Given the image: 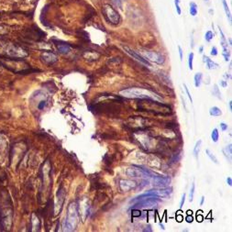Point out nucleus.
Wrapping results in <instances>:
<instances>
[{
	"mask_svg": "<svg viewBox=\"0 0 232 232\" xmlns=\"http://www.w3.org/2000/svg\"><path fill=\"white\" fill-rule=\"evenodd\" d=\"M123 50H124V51H125L127 53L129 54V55H130V56L132 57V58H134L135 60H137V61L140 62L141 63H143V64L147 65V66H150V67L152 66L151 62H148V61L146 60V59H144V58H143L141 55H140V54H139L137 52L133 51L132 49H130V48H129V47L125 46V47H123Z\"/></svg>",
	"mask_w": 232,
	"mask_h": 232,
	"instance_id": "9d476101",
	"label": "nucleus"
},
{
	"mask_svg": "<svg viewBox=\"0 0 232 232\" xmlns=\"http://www.w3.org/2000/svg\"><path fill=\"white\" fill-rule=\"evenodd\" d=\"M204 1H207H207H209V0H204Z\"/></svg>",
	"mask_w": 232,
	"mask_h": 232,
	"instance_id": "de8ad7c7",
	"label": "nucleus"
},
{
	"mask_svg": "<svg viewBox=\"0 0 232 232\" xmlns=\"http://www.w3.org/2000/svg\"><path fill=\"white\" fill-rule=\"evenodd\" d=\"M201 145H202V140L201 139H198L196 143H195L194 147V151H193V153L195 158H198V153L200 152V148H201Z\"/></svg>",
	"mask_w": 232,
	"mask_h": 232,
	"instance_id": "412c9836",
	"label": "nucleus"
},
{
	"mask_svg": "<svg viewBox=\"0 0 232 232\" xmlns=\"http://www.w3.org/2000/svg\"><path fill=\"white\" fill-rule=\"evenodd\" d=\"M204 202H205V196L203 195V196L201 197V201H200V205H201V206H203V205H204Z\"/></svg>",
	"mask_w": 232,
	"mask_h": 232,
	"instance_id": "ea45409f",
	"label": "nucleus"
},
{
	"mask_svg": "<svg viewBox=\"0 0 232 232\" xmlns=\"http://www.w3.org/2000/svg\"><path fill=\"white\" fill-rule=\"evenodd\" d=\"M210 54L212 56H217L218 54V50L216 46H213L212 49H211V52H210Z\"/></svg>",
	"mask_w": 232,
	"mask_h": 232,
	"instance_id": "7c9ffc66",
	"label": "nucleus"
},
{
	"mask_svg": "<svg viewBox=\"0 0 232 232\" xmlns=\"http://www.w3.org/2000/svg\"><path fill=\"white\" fill-rule=\"evenodd\" d=\"M160 227H162V229L163 230H164V229H165V227H164V226H163V225L162 224V223H160Z\"/></svg>",
	"mask_w": 232,
	"mask_h": 232,
	"instance_id": "a18cd8bd",
	"label": "nucleus"
},
{
	"mask_svg": "<svg viewBox=\"0 0 232 232\" xmlns=\"http://www.w3.org/2000/svg\"><path fill=\"white\" fill-rule=\"evenodd\" d=\"M102 13H103L105 19H106L108 23L113 24V25L119 24V22L121 20L119 13L117 12L111 5H109V4H105V5L102 7Z\"/></svg>",
	"mask_w": 232,
	"mask_h": 232,
	"instance_id": "39448f33",
	"label": "nucleus"
},
{
	"mask_svg": "<svg viewBox=\"0 0 232 232\" xmlns=\"http://www.w3.org/2000/svg\"><path fill=\"white\" fill-rule=\"evenodd\" d=\"M189 12H190V14L191 16H193V17H195L197 15V13H198V8H197V5H196V3H194L193 1H191L189 3Z\"/></svg>",
	"mask_w": 232,
	"mask_h": 232,
	"instance_id": "dca6fc26",
	"label": "nucleus"
},
{
	"mask_svg": "<svg viewBox=\"0 0 232 232\" xmlns=\"http://www.w3.org/2000/svg\"><path fill=\"white\" fill-rule=\"evenodd\" d=\"M199 52L200 53H203L204 52V46H200L199 47Z\"/></svg>",
	"mask_w": 232,
	"mask_h": 232,
	"instance_id": "37998d69",
	"label": "nucleus"
},
{
	"mask_svg": "<svg viewBox=\"0 0 232 232\" xmlns=\"http://www.w3.org/2000/svg\"><path fill=\"white\" fill-rule=\"evenodd\" d=\"M221 2H222L223 7H224V10H225V13L227 15V17L229 19V21L231 23V13H230V10H229V5H227V0H221Z\"/></svg>",
	"mask_w": 232,
	"mask_h": 232,
	"instance_id": "6ab92c4d",
	"label": "nucleus"
},
{
	"mask_svg": "<svg viewBox=\"0 0 232 232\" xmlns=\"http://www.w3.org/2000/svg\"><path fill=\"white\" fill-rule=\"evenodd\" d=\"M194 190H195V184H194V183H193L192 186H191V188H190V193H189V201L190 202H193V200H194Z\"/></svg>",
	"mask_w": 232,
	"mask_h": 232,
	"instance_id": "bb28decb",
	"label": "nucleus"
},
{
	"mask_svg": "<svg viewBox=\"0 0 232 232\" xmlns=\"http://www.w3.org/2000/svg\"><path fill=\"white\" fill-rule=\"evenodd\" d=\"M202 78H203V74H201V72H197V74H194V86L196 88L200 87V85H201Z\"/></svg>",
	"mask_w": 232,
	"mask_h": 232,
	"instance_id": "f3484780",
	"label": "nucleus"
},
{
	"mask_svg": "<svg viewBox=\"0 0 232 232\" xmlns=\"http://www.w3.org/2000/svg\"><path fill=\"white\" fill-rule=\"evenodd\" d=\"M227 184H229V186H232V179H231V177H227Z\"/></svg>",
	"mask_w": 232,
	"mask_h": 232,
	"instance_id": "4c0bfd02",
	"label": "nucleus"
},
{
	"mask_svg": "<svg viewBox=\"0 0 232 232\" xmlns=\"http://www.w3.org/2000/svg\"><path fill=\"white\" fill-rule=\"evenodd\" d=\"M209 115L212 117H220L222 115V111L219 107H212L209 109Z\"/></svg>",
	"mask_w": 232,
	"mask_h": 232,
	"instance_id": "a211bd4d",
	"label": "nucleus"
},
{
	"mask_svg": "<svg viewBox=\"0 0 232 232\" xmlns=\"http://www.w3.org/2000/svg\"><path fill=\"white\" fill-rule=\"evenodd\" d=\"M144 59H146L148 62H152L157 64H162L165 62V58L160 52H141L140 53Z\"/></svg>",
	"mask_w": 232,
	"mask_h": 232,
	"instance_id": "0eeeda50",
	"label": "nucleus"
},
{
	"mask_svg": "<svg viewBox=\"0 0 232 232\" xmlns=\"http://www.w3.org/2000/svg\"><path fill=\"white\" fill-rule=\"evenodd\" d=\"M222 55H223V57H224V60H225V62H229V58H230V52H229V48H227V49H223Z\"/></svg>",
	"mask_w": 232,
	"mask_h": 232,
	"instance_id": "a878e982",
	"label": "nucleus"
},
{
	"mask_svg": "<svg viewBox=\"0 0 232 232\" xmlns=\"http://www.w3.org/2000/svg\"><path fill=\"white\" fill-rule=\"evenodd\" d=\"M177 220H178V222L183 221V217H182L181 216H178V217H177Z\"/></svg>",
	"mask_w": 232,
	"mask_h": 232,
	"instance_id": "c03bdc74",
	"label": "nucleus"
},
{
	"mask_svg": "<svg viewBox=\"0 0 232 232\" xmlns=\"http://www.w3.org/2000/svg\"><path fill=\"white\" fill-rule=\"evenodd\" d=\"M2 50L4 52L5 57L7 58H13V59H22L28 55L27 52L23 48H21L14 43H2Z\"/></svg>",
	"mask_w": 232,
	"mask_h": 232,
	"instance_id": "20e7f679",
	"label": "nucleus"
},
{
	"mask_svg": "<svg viewBox=\"0 0 232 232\" xmlns=\"http://www.w3.org/2000/svg\"><path fill=\"white\" fill-rule=\"evenodd\" d=\"M46 105H47L46 100H42V101L38 104V108L40 109V110H42V109L46 107Z\"/></svg>",
	"mask_w": 232,
	"mask_h": 232,
	"instance_id": "c756f323",
	"label": "nucleus"
},
{
	"mask_svg": "<svg viewBox=\"0 0 232 232\" xmlns=\"http://www.w3.org/2000/svg\"><path fill=\"white\" fill-rule=\"evenodd\" d=\"M206 153H207V157L210 159V160L214 162V163H216V164H218V160H217V156L215 155V154H214V152L211 151V150H209V149H207L206 150Z\"/></svg>",
	"mask_w": 232,
	"mask_h": 232,
	"instance_id": "aec40b11",
	"label": "nucleus"
},
{
	"mask_svg": "<svg viewBox=\"0 0 232 232\" xmlns=\"http://www.w3.org/2000/svg\"><path fill=\"white\" fill-rule=\"evenodd\" d=\"M5 32H6V31H5V30H4V29L2 28V27H0V35H2V34H4V33H5Z\"/></svg>",
	"mask_w": 232,
	"mask_h": 232,
	"instance_id": "a19ab883",
	"label": "nucleus"
},
{
	"mask_svg": "<svg viewBox=\"0 0 232 232\" xmlns=\"http://www.w3.org/2000/svg\"><path fill=\"white\" fill-rule=\"evenodd\" d=\"M229 111L231 112L232 111V101H231V100H230L229 103Z\"/></svg>",
	"mask_w": 232,
	"mask_h": 232,
	"instance_id": "79ce46f5",
	"label": "nucleus"
},
{
	"mask_svg": "<svg viewBox=\"0 0 232 232\" xmlns=\"http://www.w3.org/2000/svg\"><path fill=\"white\" fill-rule=\"evenodd\" d=\"M178 51H179V56H180V61H183V49L181 46H178Z\"/></svg>",
	"mask_w": 232,
	"mask_h": 232,
	"instance_id": "72a5a7b5",
	"label": "nucleus"
},
{
	"mask_svg": "<svg viewBox=\"0 0 232 232\" xmlns=\"http://www.w3.org/2000/svg\"><path fill=\"white\" fill-rule=\"evenodd\" d=\"M214 37H215V34H214L213 31H211V30H207L206 34H205V40H206V42H210L214 39Z\"/></svg>",
	"mask_w": 232,
	"mask_h": 232,
	"instance_id": "b1692460",
	"label": "nucleus"
},
{
	"mask_svg": "<svg viewBox=\"0 0 232 232\" xmlns=\"http://www.w3.org/2000/svg\"><path fill=\"white\" fill-rule=\"evenodd\" d=\"M40 59H42V61L44 63H46L48 65L53 64V63L56 62L58 60L56 54H54L52 52H47V51L42 52V54H40Z\"/></svg>",
	"mask_w": 232,
	"mask_h": 232,
	"instance_id": "9b49d317",
	"label": "nucleus"
},
{
	"mask_svg": "<svg viewBox=\"0 0 232 232\" xmlns=\"http://www.w3.org/2000/svg\"><path fill=\"white\" fill-rule=\"evenodd\" d=\"M212 94L213 95H215V97L218 99H222L221 97V93L219 91V88H218V85L217 84H214V88L212 90Z\"/></svg>",
	"mask_w": 232,
	"mask_h": 232,
	"instance_id": "5701e85b",
	"label": "nucleus"
},
{
	"mask_svg": "<svg viewBox=\"0 0 232 232\" xmlns=\"http://www.w3.org/2000/svg\"><path fill=\"white\" fill-rule=\"evenodd\" d=\"M220 85L222 86V87L226 88L227 86V81H226V80H221V81H220Z\"/></svg>",
	"mask_w": 232,
	"mask_h": 232,
	"instance_id": "f704fd0d",
	"label": "nucleus"
},
{
	"mask_svg": "<svg viewBox=\"0 0 232 232\" xmlns=\"http://www.w3.org/2000/svg\"><path fill=\"white\" fill-rule=\"evenodd\" d=\"M185 219H186V221H187L188 223H192V222H193V220H194V218H193V217H192V216H191V217H190V216H188L187 217L185 218Z\"/></svg>",
	"mask_w": 232,
	"mask_h": 232,
	"instance_id": "e433bc0d",
	"label": "nucleus"
},
{
	"mask_svg": "<svg viewBox=\"0 0 232 232\" xmlns=\"http://www.w3.org/2000/svg\"><path fill=\"white\" fill-rule=\"evenodd\" d=\"M140 212L139 210H138V209H135V210L132 212V215L134 216V217H139V216H140Z\"/></svg>",
	"mask_w": 232,
	"mask_h": 232,
	"instance_id": "c9c22d12",
	"label": "nucleus"
},
{
	"mask_svg": "<svg viewBox=\"0 0 232 232\" xmlns=\"http://www.w3.org/2000/svg\"><path fill=\"white\" fill-rule=\"evenodd\" d=\"M185 197H186V194L184 193V194L182 195V199H181V202H180V208H183L184 204L185 202Z\"/></svg>",
	"mask_w": 232,
	"mask_h": 232,
	"instance_id": "2f4dec72",
	"label": "nucleus"
},
{
	"mask_svg": "<svg viewBox=\"0 0 232 232\" xmlns=\"http://www.w3.org/2000/svg\"><path fill=\"white\" fill-rule=\"evenodd\" d=\"M58 50L61 53L65 54L71 51V46L69 44H66V43H60V44H58Z\"/></svg>",
	"mask_w": 232,
	"mask_h": 232,
	"instance_id": "2eb2a0df",
	"label": "nucleus"
},
{
	"mask_svg": "<svg viewBox=\"0 0 232 232\" xmlns=\"http://www.w3.org/2000/svg\"><path fill=\"white\" fill-rule=\"evenodd\" d=\"M224 78H225V80H226V81H227V80H229V79L230 78V75H229V74H227V72H225V74H224Z\"/></svg>",
	"mask_w": 232,
	"mask_h": 232,
	"instance_id": "58836bf2",
	"label": "nucleus"
},
{
	"mask_svg": "<svg viewBox=\"0 0 232 232\" xmlns=\"http://www.w3.org/2000/svg\"><path fill=\"white\" fill-rule=\"evenodd\" d=\"M220 128H221L222 131H226V130H227V129H229V126H227V124L224 123V122H222V123H220Z\"/></svg>",
	"mask_w": 232,
	"mask_h": 232,
	"instance_id": "473e14b6",
	"label": "nucleus"
},
{
	"mask_svg": "<svg viewBox=\"0 0 232 232\" xmlns=\"http://www.w3.org/2000/svg\"><path fill=\"white\" fill-rule=\"evenodd\" d=\"M120 95L127 98H139V99H161L157 95L150 92L143 88H128L120 91Z\"/></svg>",
	"mask_w": 232,
	"mask_h": 232,
	"instance_id": "7ed1b4c3",
	"label": "nucleus"
},
{
	"mask_svg": "<svg viewBox=\"0 0 232 232\" xmlns=\"http://www.w3.org/2000/svg\"><path fill=\"white\" fill-rule=\"evenodd\" d=\"M223 154L226 157V159L229 162H231V156H232V144H229L227 146H226L223 149Z\"/></svg>",
	"mask_w": 232,
	"mask_h": 232,
	"instance_id": "4468645a",
	"label": "nucleus"
},
{
	"mask_svg": "<svg viewBox=\"0 0 232 232\" xmlns=\"http://www.w3.org/2000/svg\"><path fill=\"white\" fill-rule=\"evenodd\" d=\"M152 184L155 187H167L168 185L171 183V178L169 176H161V175H157V176H152Z\"/></svg>",
	"mask_w": 232,
	"mask_h": 232,
	"instance_id": "1a4fd4ad",
	"label": "nucleus"
},
{
	"mask_svg": "<svg viewBox=\"0 0 232 232\" xmlns=\"http://www.w3.org/2000/svg\"><path fill=\"white\" fill-rule=\"evenodd\" d=\"M126 174L129 177H134V178H139V177L147 178V177L153 176L152 171L145 169V168L138 166V165H132L129 167L126 171Z\"/></svg>",
	"mask_w": 232,
	"mask_h": 232,
	"instance_id": "423d86ee",
	"label": "nucleus"
},
{
	"mask_svg": "<svg viewBox=\"0 0 232 232\" xmlns=\"http://www.w3.org/2000/svg\"><path fill=\"white\" fill-rule=\"evenodd\" d=\"M0 224L2 229L9 230L13 219V208L7 194L4 192L0 195Z\"/></svg>",
	"mask_w": 232,
	"mask_h": 232,
	"instance_id": "f257e3e1",
	"label": "nucleus"
},
{
	"mask_svg": "<svg viewBox=\"0 0 232 232\" xmlns=\"http://www.w3.org/2000/svg\"><path fill=\"white\" fill-rule=\"evenodd\" d=\"M136 186H137V184L134 181L131 180H120L119 181V188L121 191L123 192H129V190L134 189Z\"/></svg>",
	"mask_w": 232,
	"mask_h": 232,
	"instance_id": "f8f14e48",
	"label": "nucleus"
},
{
	"mask_svg": "<svg viewBox=\"0 0 232 232\" xmlns=\"http://www.w3.org/2000/svg\"><path fill=\"white\" fill-rule=\"evenodd\" d=\"M203 62L206 63V67L208 70H216L218 68V66H219L217 62L212 61L211 59L207 55H203Z\"/></svg>",
	"mask_w": 232,
	"mask_h": 232,
	"instance_id": "ddd939ff",
	"label": "nucleus"
},
{
	"mask_svg": "<svg viewBox=\"0 0 232 232\" xmlns=\"http://www.w3.org/2000/svg\"><path fill=\"white\" fill-rule=\"evenodd\" d=\"M184 90H185V93H186V95H187L188 98L190 99L191 103H193V98H192V95L190 94V92H189V89H188V87H187V85H186L185 84H184Z\"/></svg>",
	"mask_w": 232,
	"mask_h": 232,
	"instance_id": "c85d7f7f",
	"label": "nucleus"
},
{
	"mask_svg": "<svg viewBox=\"0 0 232 232\" xmlns=\"http://www.w3.org/2000/svg\"><path fill=\"white\" fill-rule=\"evenodd\" d=\"M161 201V199L158 196H148L139 200L138 202H136L135 206L133 207L134 208H140V207H153Z\"/></svg>",
	"mask_w": 232,
	"mask_h": 232,
	"instance_id": "6e6552de",
	"label": "nucleus"
},
{
	"mask_svg": "<svg viewBox=\"0 0 232 232\" xmlns=\"http://www.w3.org/2000/svg\"><path fill=\"white\" fill-rule=\"evenodd\" d=\"M194 52H190L188 54V67H189V69L192 71L194 69V67H193V61H194Z\"/></svg>",
	"mask_w": 232,
	"mask_h": 232,
	"instance_id": "393cba45",
	"label": "nucleus"
},
{
	"mask_svg": "<svg viewBox=\"0 0 232 232\" xmlns=\"http://www.w3.org/2000/svg\"><path fill=\"white\" fill-rule=\"evenodd\" d=\"M229 46H232V42H231V39H229Z\"/></svg>",
	"mask_w": 232,
	"mask_h": 232,
	"instance_id": "49530a36",
	"label": "nucleus"
},
{
	"mask_svg": "<svg viewBox=\"0 0 232 232\" xmlns=\"http://www.w3.org/2000/svg\"><path fill=\"white\" fill-rule=\"evenodd\" d=\"M174 6H175V9H176L177 14L181 15L182 9H181V7H180V0H174Z\"/></svg>",
	"mask_w": 232,
	"mask_h": 232,
	"instance_id": "cd10ccee",
	"label": "nucleus"
},
{
	"mask_svg": "<svg viewBox=\"0 0 232 232\" xmlns=\"http://www.w3.org/2000/svg\"><path fill=\"white\" fill-rule=\"evenodd\" d=\"M211 139L214 142H217L218 139H219V132H218L217 129H214L211 132Z\"/></svg>",
	"mask_w": 232,
	"mask_h": 232,
	"instance_id": "4be33fe9",
	"label": "nucleus"
},
{
	"mask_svg": "<svg viewBox=\"0 0 232 232\" xmlns=\"http://www.w3.org/2000/svg\"><path fill=\"white\" fill-rule=\"evenodd\" d=\"M79 206L76 202L71 203L68 207L67 216L63 223V230L64 231H72L79 222Z\"/></svg>",
	"mask_w": 232,
	"mask_h": 232,
	"instance_id": "f03ea898",
	"label": "nucleus"
}]
</instances>
